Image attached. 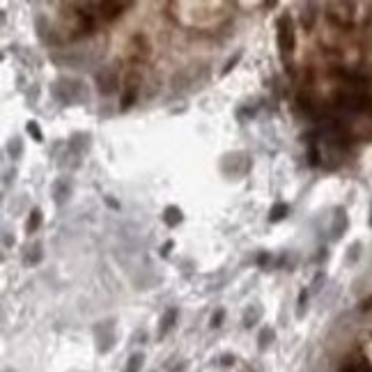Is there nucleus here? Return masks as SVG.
I'll return each mask as SVG.
<instances>
[{
    "mask_svg": "<svg viewBox=\"0 0 372 372\" xmlns=\"http://www.w3.org/2000/svg\"><path fill=\"white\" fill-rule=\"evenodd\" d=\"M276 37H278V51L280 55H289L296 46V35H294V23L289 14H282L276 21Z\"/></svg>",
    "mask_w": 372,
    "mask_h": 372,
    "instance_id": "nucleus-1",
    "label": "nucleus"
},
{
    "mask_svg": "<svg viewBox=\"0 0 372 372\" xmlns=\"http://www.w3.org/2000/svg\"><path fill=\"white\" fill-rule=\"evenodd\" d=\"M126 7H129L126 2H99L96 9L101 12V16L106 18V21H113V18H117L122 12H124Z\"/></svg>",
    "mask_w": 372,
    "mask_h": 372,
    "instance_id": "nucleus-2",
    "label": "nucleus"
},
{
    "mask_svg": "<svg viewBox=\"0 0 372 372\" xmlns=\"http://www.w3.org/2000/svg\"><path fill=\"white\" fill-rule=\"evenodd\" d=\"M136 94H138V83H136V78H129V81L124 83V94H122L120 108H122V110L129 108V106L136 101Z\"/></svg>",
    "mask_w": 372,
    "mask_h": 372,
    "instance_id": "nucleus-3",
    "label": "nucleus"
},
{
    "mask_svg": "<svg viewBox=\"0 0 372 372\" xmlns=\"http://www.w3.org/2000/svg\"><path fill=\"white\" fill-rule=\"evenodd\" d=\"M96 81H99V90H101L103 94H110V92L115 90V85H117V76H115V74H106V78L99 74Z\"/></svg>",
    "mask_w": 372,
    "mask_h": 372,
    "instance_id": "nucleus-4",
    "label": "nucleus"
},
{
    "mask_svg": "<svg viewBox=\"0 0 372 372\" xmlns=\"http://www.w3.org/2000/svg\"><path fill=\"white\" fill-rule=\"evenodd\" d=\"M175 319H177V310H175V308L166 310V315H163V319H161V326H159V336H166V333L173 329Z\"/></svg>",
    "mask_w": 372,
    "mask_h": 372,
    "instance_id": "nucleus-5",
    "label": "nucleus"
},
{
    "mask_svg": "<svg viewBox=\"0 0 372 372\" xmlns=\"http://www.w3.org/2000/svg\"><path fill=\"white\" fill-rule=\"evenodd\" d=\"M163 221H166V225H168V228H175L177 223H182V209H180V207H166Z\"/></svg>",
    "mask_w": 372,
    "mask_h": 372,
    "instance_id": "nucleus-6",
    "label": "nucleus"
},
{
    "mask_svg": "<svg viewBox=\"0 0 372 372\" xmlns=\"http://www.w3.org/2000/svg\"><path fill=\"white\" fill-rule=\"evenodd\" d=\"M287 211H289V207L285 202H276L274 207H271V211H269V223L282 221V218L287 216Z\"/></svg>",
    "mask_w": 372,
    "mask_h": 372,
    "instance_id": "nucleus-7",
    "label": "nucleus"
},
{
    "mask_svg": "<svg viewBox=\"0 0 372 372\" xmlns=\"http://www.w3.org/2000/svg\"><path fill=\"white\" fill-rule=\"evenodd\" d=\"M340 372H372V366L366 361H349L340 368Z\"/></svg>",
    "mask_w": 372,
    "mask_h": 372,
    "instance_id": "nucleus-8",
    "label": "nucleus"
},
{
    "mask_svg": "<svg viewBox=\"0 0 372 372\" xmlns=\"http://www.w3.org/2000/svg\"><path fill=\"white\" fill-rule=\"evenodd\" d=\"M39 225H42V209L35 207V209L30 211V218H28V223H25V228H28V232H35Z\"/></svg>",
    "mask_w": 372,
    "mask_h": 372,
    "instance_id": "nucleus-9",
    "label": "nucleus"
},
{
    "mask_svg": "<svg viewBox=\"0 0 372 372\" xmlns=\"http://www.w3.org/2000/svg\"><path fill=\"white\" fill-rule=\"evenodd\" d=\"M271 340H274V329H269V326H267V329H262V333H260V349H267L271 345Z\"/></svg>",
    "mask_w": 372,
    "mask_h": 372,
    "instance_id": "nucleus-10",
    "label": "nucleus"
},
{
    "mask_svg": "<svg viewBox=\"0 0 372 372\" xmlns=\"http://www.w3.org/2000/svg\"><path fill=\"white\" fill-rule=\"evenodd\" d=\"M140 366H143V354H133L126 363L124 372H140Z\"/></svg>",
    "mask_w": 372,
    "mask_h": 372,
    "instance_id": "nucleus-11",
    "label": "nucleus"
},
{
    "mask_svg": "<svg viewBox=\"0 0 372 372\" xmlns=\"http://www.w3.org/2000/svg\"><path fill=\"white\" fill-rule=\"evenodd\" d=\"M25 129H28V133H30V136L37 140V143H42V140H44L42 131H39V124H37L35 120H30V122H28V126H25Z\"/></svg>",
    "mask_w": 372,
    "mask_h": 372,
    "instance_id": "nucleus-12",
    "label": "nucleus"
},
{
    "mask_svg": "<svg viewBox=\"0 0 372 372\" xmlns=\"http://www.w3.org/2000/svg\"><path fill=\"white\" fill-rule=\"evenodd\" d=\"M223 315H225V312H223V310H216V315L211 317V326H214V329H218V326H221V322H223Z\"/></svg>",
    "mask_w": 372,
    "mask_h": 372,
    "instance_id": "nucleus-13",
    "label": "nucleus"
},
{
    "mask_svg": "<svg viewBox=\"0 0 372 372\" xmlns=\"http://www.w3.org/2000/svg\"><path fill=\"white\" fill-rule=\"evenodd\" d=\"M303 306H306V292H301V296H299V310H296V317H303Z\"/></svg>",
    "mask_w": 372,
    "mask_h": 372,
    "instance_id": "nucleus-14",
    "label": "nucleus"
},
{
    "mask_svg": "<svg viewBox=\"0 0 372 372\" xmlns=\"http://www.w3.org/2000/svg\"><path fill=\"white\" fill-rule=\"evenodd\" d=\"M239 58H241V53H237V55H234L232 60H230V62H228V67H225V69H223V74H228V72H230V69H232V65H234V62H237V60H239Z\"/></svg>",
    "mask_w": 372,
    "mask_h": 372,
    "instance_id": "nucleus-15",
    "label": "nucleus"
},
{
    "mask_svg": "<svg viewBox=\"0 0 372 372\" xmlns=\"http://www.w3.org/2000/svg\"><path fill=\"white\" fill-rule=\"evenodd\" d=\"M170 246H173V241H168L166 246H163V251H161V255H168V251H170Z\"/></svg>",
    "mask_w": 372,
    "mask_h": 372,
    "instance_id": "nucleus-16",
    "label": "nucleus"
},
{
    "mask_svg": "<svg viewBox=\"0 0 372 372\" xmlns=\"http://www.w3.org/2000/svg\"><path fill=\"white\" fill-rule=\"evenodd\" d=\"M370 225H372V216H370Z\"/></svg>",
    "mask_w": 372,
    "mask_h": 372,
    "instance_id": "nucleus-17",
    "label": "nucleus"
}]
</instances>
